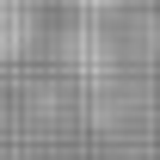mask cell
Returning a JSON list of instances; mask_svg holds the SVG:
<instances>
[{
  "mask_svg": "<svg viewBox=\"0 0 160 160\" xmlns=\"http://www.w3.org/2000/svg\"><path fill=\"white\" fill-rule=\"evenodd\" d=\"M31 37H37L31 6H25V0H0V62H6V56H25Z\"/></svg>",
  "mask_w": 160,
  "mask_h": 160,
  "instance_id": "6da1fadb",
  "label": "cell"
}]
</instances>
